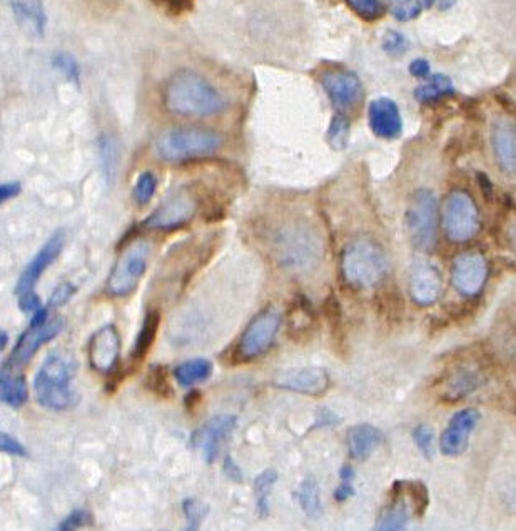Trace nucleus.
Masks as SVG:
<instances>
[{
    "instance_id": "6e6552de",
    "label": "nucleus",
    "mask_w": 516,
    "mask_h": 531,
    "mask_svg": "<svg viewBox=\"0 0 516 531\" xmlns=\"http://www.w3.org/2000/svg\"><path fill=\"white\" fill-rule=\"evenodd\" d=\"M406 231L416 249L428 251L436 239V198L430 189H418L406 211Z\"/></svg>"
},
{
    "instance_id": "79ce46f5",
    "label": "nucleus",
    "mask_w": 516,
    "mask_h": 531,
    "mask_svg": "<svg viewBox=\"0 0 516 531\" xmlns=\"http://www.w3.org/2000/svg\"><path fill=\"white\" fill-rule=\"evenodd\" d=\"M339 486L334 491V498L336 501L350 500L351 496L355 495V488H353V480H355V470L350 465H344L339 473Z\"/></svg>"
},
{
    "instance_id": "423d86ee",
    "label": "nucleus",
    "mask_w": 516,
    "mask_h": 531,
    "mask_svg": "<svg viewBox=\"0 0 516 531\" xmlns=\"http://www.w3.org/2000/svg\"><path fill=\"white\" fill-rule=\"evenodd\" d=\"M151 246L144 241L132 243L129 248L121 254L116 266L112 268L109 278H107V293L114 298H124L137 288L141 283L142 276L146 273L147 263H149Z\"/></svg>"
},
{
    "instance_id": "dca6fc26",
    "label": "nucleus",
    "mask_w": 516,
    "mask_h": 531,
    "mask_svg": "<svg viewBox=\"0 0 516 531\" xmlns=\"http://www.w3.org/2000/svg\"><path fill=\"white\" fill-rule=\"evenodd\" d=\"M236 428V418L231 415L214 416L204 423L198 431H194L193 445L201 450L204 458L213 463L218 458L221 446L228 440Z\"/></svg>"
},
{
    "instance_id": "473e14b6",
    "label": "nucleus",
    "mask_w": 516,
    "mask_h": 531,
    "mask_svg": "<svg viewBox=\"0 0 516 531\" xmlns=\"http://www.w3.org/2000/svg\"><path fill=\"white\" fill-rule=\"evenodd\" d=\"M146 386L159 398H171L172 386L166 366H152L151 370L147 371Z\"/></svg>"
},
{
    "instance_id": "20e7f679",
    "label": "nucleus",
    "mask_w": 516,
    "mask_h": 531,
    "mask_svg": "<svg viewBox=\"0 0 516 531\" xmlns=\"http://www.w3.org/2000/svg\"><path fill=\"white\" fill-rule=\"evenodd\" d=\"M388 258L380 244L371 239H356L341 256V271L346 283L358 289H371L386 278Z\"/></svg>"
},
{
    "instance_id": "c03bdc74",
    "label": "nucleus",
    "mask_w": 516,
    "mask_h": 531,
    "mask_svg": "<svg viewBox=\"0 0 516 531\" xmlns=\"http://www.w3.org/2000/svg\"><path fill=\"white\" fill-rule=\"evenodd\" d=\"M76 294V286H72L71 283H62L54 289L51 299H49V308H57L66 304L69 299Z\"/></svg>"
},
{
    "instance_id": "c85d7f7f",
    "label": "nucleus",
    "mask_w": 516,
    "mask_h": 531,
    "mask_svg": "<svg viewBox=\"0 0 516 531\" xmlns=\"http://www.w3.org/2000/svg\"><path fill=\"white\" fill-rule=\"evenodd\" d=\"M480 385V380H478V375L473 373V371H458L455 375L451 376V380L448 381V386H446V395L451 400L455 401L458 398H463V396L468 395L471 391L476 390Z\"/></svg>"
},
{
    "instance_id": "b1692460",
    "label": "nucleus",
    "mask_w": 516,
    "mask_h": 531,
    "mask_svg": "<svg viewBox=\"0 0 516 531\" xmlns=\"http://www.w3.org/2000/svg\"><path fill=\"white\" fill-rule=\"evenodd\" d=\"M0 398L12 408H21L29 400L26 378L16 371L2 368L0 371Z\"/></svg>"
},
{
    "instance_id": "7ed1b4c3",
    "label": "nucleus",
    "mask_w": 516,
    "mask_h": 531,
    "mask_svg": "<svg viewBox=\"0 0 516 531\" xmlns=\"http://www.w3.org/2000/svg\"><path fill=\"white\" fill-rule=\"evenodd\" d=\"M223 146L219 132L204 127H171L154 141L157 157L166 162H184L208 157Z\"/></svg>"
},
{
    "instance_id": "ddd939ff",
    "label": "nucleus",
    "mask_w": 516,
    "mask_h": 531,
    "mask_svg": "<svg viewBox=\"0 0 516 531\" xmlns=\"http://www.w3.org/2000/svg\"><path fill=\"white\" fill-rule=\"evenodd\" d=\"M64 243H66V234H64V231H57L39 249V253L34 256L31 263L27 264L26 269L22 271L21 278L17 281V298H21L27 293H34L37 281L41 279L42 274L46 273V269L59 258V254L64 248Z\"/></svg>"
},
{
    "instance_id": "3c124183",
    "label": "nucleus",
    "mask_w": 516,
    "mask_h": 531,
    "mask_svg": "<svg viewBox=\"0 0 516 531\" xmlns=\"http://www.w3.org/2000/svg\"><path fill=\"white\" fill-rule=\"evenodd\" d=\"M508 239H510L511 249L516 253V219L515 223L511 224L510 231H508Z\"/></svg>"
},
{
    "instance_id": "393cba45",
    "label": "nucleus",
    "mask_w": 516,
    "mask_h": 531,
    "mask_svg": "<svg viewBox=\"0 0 516 531\" xmlns=\"http://www.w3.org/2000/svg\"><path fill=\"white\" fill-rule=\"evenodd\" d=\"M161 326V313L156 309H151L144 318L139 333H137L136 343L132 346L131 363H141L151 351L152 344L156 341L157 331Z\"/></svg>"
},
{
    "instance_id": "a878e982",
    "label": "nucleus",
    "mask_w": 516,
    "mask_h": 531,
    "mask_svg": "<svg viewBox=\"0 0 516 531\" xmlns=\"http://www.w3.org/2000/svg\"><path fill=\"white\" fill-rule=\"evenodd\" d=\"M211 375H213V363L206 358L184 361L174 370V378L184 388L204 383Z\"/></svg>"
},
{
    "instance_id": "ea45409f",
    "label": "nucleus",
    "mask_w": 516,
    "mask_h": 531,
    "mask_svg": "<svg viewBox=\"0 0 516 531\" xmlns=\"http://www.w3.org/2000/svg\"><path fill=\"white\" fill-rule=\"evenodd\" d=\"M94 518L87 510H74L56 526L54 531H79L92 525Z\"/></svg>"
},
{
    "instance_id": "58836bf2",
    "label": "nucleus",
    "mask_w": 516,
    "mask_h": 531,
    "mask_svg": "<svg viewBox=\"0 0 516 531\" xmlns=\"http://www.w3.org/2000/svg\"><path fill=\"white\" fill-rule=\"evenodd\" d=\"M311 324V314L306 303H296L289 313V333H306Z\"/></svg>"
},
{
    "instance_id": "4468645a",
    "label": "nucleus",
    "mask_w": 516,
    "mask_h": 531,
    "mask_svg": "<svg viewBox=\"0 0 516 531\" xmlns=\"http://www.w3.org/2000/svg\"><path fill=\"white\" fill-rule=\"evenodd\" d=\"M480 421V413L471 408L461 410L451 418L440 438V450L445 456H460L470 445L471 433Z\"/></svg>"
},
{
    "instance_id": "c9c22d12",
    "label": "nucleus",
    "mask_w": 516,
    "mask_h": 531,
    "mask_svg": "<svg viewBox=\"0 0 516 531\" xmlns=\"http://www.w3.org/2000/svg\"><path fill=\"white\" fill-rule=\"evenodd\" d=\"M350 137V121L344 114L333 117L331 126L328 129V141L334 149H343Z\"/></svg>"
},
{
    "instance_id": "49530a36",
    "label": "nucleus",
    "mask_w": 516,
    "mask_h": 531,
    "mask_svg": "<svg viewBox=\"0 0 516 531\" xmlns=\"http://www.w3.org/2000/svg\"><path fill=\"white\" fill-rule=\"evenodd\" d=\"M19 306L24 313H37L41 309V299L36 293H27L19 298Z\"/></svg>"
},
{
    "instance_id": "9d476101",
    "label": "nucleus",
    "mask_w": 516,
    "mask_h": 531,
    "mask_svg": "<svg viewBox=\"0 0 516 531\" xmlns=\"http://www.w3.org/2000/svg\"><path fill=\"white\" fill-rule=\"evenodd\" d=\"M443 224L448 239L453 243H466L480 229V214L473 199L463 191H453L446 198Z\"/></svg>"
},
{
    "instance_id": "c756f323",
    "label": "nucleus",
    "mask_w": 516,
    "mask_h": 531,
    "mask_svg": "<svg viewBox=\"0 0 516 531\" xmlns=\"http://www.w3.org/2000/svg\"><path fill=\"white\" fill-rule=\"evenodd\" d=\"M356 16L366 22L380 21L388 11L386 0H344Z\"/></svg>"
},
{
    "instance_id": "f03ea898",
    "label": "nucleus",
    "mask_w": 516,
    "mask_h": 531,
    "mask_svg": "<svg viewBox=\"0 0 516 531\" xmlns=\"http://www.w3.org/2000/svg\"><path fill=\"white\" fill-rule=\"evenodd\" d=\"M76 370V360L71 353L54 351L49 354L34 380L39 405L52 411L71 408L76 403V393L72 390Z\"/></svg>"
},
{
    "instance_id": "bb28decb",
    "label": "nucleus",
    "mask_w": 516,
    "mask_h": 531,
    "mask_svg": "<svg viewBox=\"0 0 516 531\" xmlns=\"http://www.w3.org/2000/svg\"><path fill=\"white\" fill-rule=\"evenodd\" d=\"M453 92H455V86L450 77L445 74H435V76L428 77V81L423 82L421 86L416 87L415 97L416 101L426 104V102L438 101L441 97L450 96Z\"/></svg>"
},
{
    "instance_id": "7c9ffc66",
    "label": "nucleus",
    "mask_w": 516,
    "mask_h": 531,
    "mask_svg": "<svg viewBox=\"0 0 516 531\" xmlns=\"http://www.w3.org/2000/svg\"><path fill=\"white\" fill-rule=\"evenodd\" d=\"M296 496H298L299 505L306 515L318 516L321 513V500H319V488L316 480L313 478L304 480L299 486Z\"/></svg>"
},
{
    "instance_id": "a211bd4d",
    "label": "nucleus",
    "mask_w": 516,
    "mask_h": 531,
    "mask_svg": "<svg viewBox=\"0 0 516 531\" xmlns=\"http://www.w3.org/2000/svg\"><path fill=\"white\" fill-rule=\"evenodd\" d=\"M274 386L301 395L319 396L328 391L329 375L323 368H301L279 375L274 380Z\"/></svg>"
},
{
    "instance_id": "f8f14e48",
    "label": "nucleus",
    "mask_w": 516,
    "mask_h": 531,
    "mask_svg": "<svg viewBox=\"0 0 516 531\" xmlns=\"http://www.w3.org/2000/svg\"><path fill=\"white\" fill-rule=\"evenodd\" d=\"M329 101L338 111H351L363 101V84L355 72L341 67L326 69L319 77Z\"/></svg>"
},
{
    "instance_id": "2eb2a0df",
    "label": "nucleus",
    "mask_w": 516,
    "mask_h": 531,
    "mask_svg": "<svg viewBox=\"0 0 516 531\" xmlns=\"http://www.w3.org/2000/svg\"><path fill=\"white\" fill-rule=\"evenodd\" d=\"M121 353V336L114 324H107L99 329L89 343V361L92 370L107 375L116 368Z\"/></svg>"
},
{
    "instance_id": "f3484780",
    "label": "nucleus",
    "mask_w": 516,
    "mask_h": 531,
    "mask_svg": "<svg viewBox=\"0 0 516 531\" xmlns=\"http://www.w3.org/2000/svg\"><path fill=\"white\" fill-rule=\"evenodd\" d=\"M486 273V259L478 253H466L456 258L451 279L461 294L475 296L485 286Z\"/></svg>"
},
{
    "instance_id": "4be33fe9",
    "label": "nucleus",
    "mask_w": 516,
    "mask_h": 531,
    "mask_svg": "<svg viewBox=\"0 0 516 531\" xmlns=\"http://www.w3.org/2000/svg\"><path fill=\"white\" fill-rule=\"evenodd\" d=\"M491 146L498 166L508 174L516 172V131L510 122L500 119L491 129Z\"/></svg>"
},
{
    "instance_id": "39448f33",
    "label": "nucleus",
    "mask_w": 516,
    "mask_h": 531,
    "mask_svg": "<svg viewBox=\"0 0 516 531\" xmlns=\"http://www.w3.org/2000/svg\"><path fill=\"white\" fill-rule=\"evenodd\" d=\"M62 329H64V319L61 316L49 318L47 309H39L32 318L31 326L22 333L16 348L12 349L11 356L7 358L2 368L11 371L21 370L22 366H26L34 358V354L42 348V344L52 341Z\"/></svg>"
},
{
    "instance_id": "f257e3e1",
    "label": "nucleus",
    "mask_w": 516,
    "mask_h": 531,
    "mask_svg": "<svg viewBox=\"0 0 516 531\" xmlns=\"http://www.w3.org/2000/svg\"><path fill=\"white\" fill-rule=\"evenodd\" d=\"M162 99L167 111L181 117L219 116L228 107L223 92L196 71H179L171 76Z\"/></svg>"
},
{
    "instance_id": "412c9836",
    "label": "nucleus",
    "mask_w": 516,
    "mask_h": 531,
    "mask_svg": "<svg viewBox=\"0 0 516 531\" xmlns=\"http://www.w3.org/2000/svg\"><path fill=\"white\" fill-rule=\"evenodd\" d=\"M11 11L22 31L42 37L49 26V16L42 0H11Z\"/></svg>"
},
{
    "instance_id": "2f4dec72",
    "label": "nucleus",
    "mask_w": 516,
    "mask_h": 531,
    "mask_svg": "<svg viewBox=\"0 0 516 531\" xmlns=\"http://www.w3.org/2000/svg\"><path fill=\"white\" fill-rule=\"evenodd\" d=\"M278 480V475L274 470H266L254 481V493H256V503L261 515H266L269 510V496L273 491V485Z\"/></svg>"
},
{
    "instance_id": "864d4df0",
    "label": "nucleus",
    "mask_w": 516,
    "mask_h": 531,
    "mask_svg": "<svg viewBox=\"0 0 516 531\" xmlns=\"http://www.w3.org/2000/svg\"><path fill=\"white\" fill-rule=\"evenodd\" d=\"M423 4H425V7H433L438 4V0H423Z\"/></svg>"
},
{
    "instance_id": "1a4fd4ad",
    "label": "nucleus",
    "mask_w": 516,
    "mask_h": 531,
    "mask_svg": "<svg viewBox=\"0 0 516 531\" xmlns=\"http://www.w3.org/2000/svg\"><path fill=\"white\" fill-rule=\"evenodd\" d=\"M281 326V314L274 309H266L244 329L243 336L239 339L236 348L238 361H253L268 353L278 336Z\"/></svg>"
},
{
    "instance_id": "8fccbe9b",
    "label": "nucleus",
    "mask_w": 516,
    "mask_h": 531,
    "mask_svg": "<svg viewBox=\"0 0 516 531\" xmlns=\"http://www.w3.org/2000/svg\"><path fill=\"white\" fill-rule=\"evenodd\" d=\"M226 471H228L229 476H233L234 480H241V473H239L238 466L234 465L233 460L228 458L226 460Z\"/></svg>"
},
{
    "instance_id": "de8ad7c7",
    "label": "nucleus",
    "mask_w": 516,
    "mask_h": 531,
    "mask_svg": "<svg viewBox=\"0 0 516 531\" xmlns=\"http://www.w3.org/2000/svg\"><path fill=\"white\" fill-rule=\"evenodd\" d=\"M411 76L418 77V79H428L431 72L430 62L426 59H415L410 64Z\"/></svg>"
},
{
    "instance_id": "09e8293b",
    "label": "nucleus",
    "mask_w": 516,
    "mask_h": 531,
    "mask_svg": "<svg viewBox=\"0 0 516 531\" xmlns=\"http://www.w3.org/2000/svg\"><path fill=\"white\" fill-rule=\"evenodd\" d=\"M19 193H21V183L11 181V183L2 184L0 186V203H7L9 199L16 198Z\"/></svg>"
},
{
    "instance_id": "a19ab883",
    "label": "nucleus",
    "mask_w": 516,
    "mask_h": 531,
    "mask_svg": "<svg viewBox=\"0 0 516 531\" xmlns=\"http://www.w3.org/2000/svg\"><path fill=\"white\" fill-rule=\"evenodd\" d=\"M408 47V39L401 32L388 31L383 37V51L390 57L405 56Z\"/></svg>"
},
{
    "instance_id": "72a5a7b5",
    "label": "nucleus",
    "mask_w": 516,
    "mask_h": 531,
    "mask_svg": "<svg viewBox=\"0 0 516 531\" xmlns=\"http://www.w3.org/2000/svg\"><path fill=\"white\" fill-rule=\"evenodd\" d=\"M156 189V174L152 171L141 172V176L137 177L136 184H134V191H132L134 201H136L139 206H146V204L154 198Z\"/></svg>"
},
{
    "instance_id": "e433bc0d",
    "label": "nucleus",
    "mask_w": 516,
    "mask_h": 531,
    "mask_svg": "<svg viewBox=\"0 0 516 531\" xmlns=\"http://www.w3.org/2000/svg\"><path fill=\"white\" fill-rule=\"evenodd\" d=\"M423 7H425L423 0H395L393 16H395L396 21H413L420 16Z\"/></svg>"
},
{
    "instance_id": "a18cd8bd",
    "label": "nucleus",
    "mask_w": 516,
    "mask_h": 531,
    "mask_svg": "<svg viewBox=\"0 0 516 531\" xmlns=\"http://www.w3.org/2000/svg\"><path fill=\"white\" fill-rule=\"evenodd\" d=\"M0 448L4 453L14 456H27V450L22 446L21 441H17L16 438H12L7 433L0 435Z\"/></svg>"
},
{
    "instance_id": "37998d69",
    "label": "nucleus",
    "mask_w": 516,
    "mask_h": 531,
    "mask_svg": "<svg viewBox=\"0 0 516 531\" xmlns=\"http://www.w3.org/2000/svg\"><path fill=\"white\" fill-rule=\"evenodd\" d=\"M206 506L203 503H199L196 500H186L184 501V511H186V516L189 520V530L196 531L198 530L199 523L203 520L204 515H206Z\"/></svg>"
},
{
    "instance_id": "f704fd0d",
    "label": "nucleus",
    "mask_w": 516,
    "mask_h": 531,
    "mask_svg": "<svg viewBox=\"0 0 516 531\" xmlns=\"http://www.w3.org/2000/svg\"><path fill=\"white\" fill-rule=\"evenodd\" d=\"M52 66L56 67L57 71L61 72L67 81L74 82V84L81 82V67H79V62L71 54L59 52V54L52 57Z\"/></svg>"
},
{
    "instance_id": "9b49d317",
    "label": "nucleus",
    "mask_w": 516,
    "mask_h": 531,
    "mask_svg": "<svg viewBox=\"0 0 516 531\" xmlns=\"http://www.w3.org/2000/svg\"><path fill=\"white\" fill-rule=\"evenodd\" d=\"M276 256L286 268L306 269L319 256L318 241L304 229H286L274 236Z\"/></svg>"
},
{
    "instance_id": "5701e85b",
    "label": "nucleus",
    "mask_w": 516,
    "mask_h": 531,
    "mask_svg": "<svg viewBox=\"0 0 516 531\" xmlns=\"http://www.w3.org/2000/svg\"><path fill=\"white\" fill-rule=\"evenodd\" d=\"M383 435L375 426L358 425L348 431V448L353 460H366L381 445Z\"/></svg>"
},
{
    "instance_id": "6ab92c4d",
    "label": "nucleus",
    "mask_w": 516,
    "mask_h": 531,
    "mask_svg": "<svg viewBox=\"0 0 516 531\" xmlns=\"http://www.w3.org/2000/svg\"><path fill=\"white\" fill-rule=\"evenodd\" d=\"M371 131L381 139H396L403 132L400 107L388 97H378L368 107Z\"/></svg>"
},
{
    "instance_id": "aec40b11",
    "label": "nucleus",
    "mask_w": 516,
    "mask_h": 531,
    "mask_svg": "<svg viewBox=\"0 0 516 531\" xmlns=\"http://www.w3.org/2000/svg\"><path fill=\"white\" fill-rule=\"evenodd\" d=\"M441 276L438 269L428 261H418L411 269L410 293L411 298L421 306H428L438 301L441 296Z\"/></svg>"
},
{
    "instance_id": "4c0bfd02",
    "label": "nucleus",
    "mask_w": 516,
    "mask_h": 531,
    "mask_svg": "<svg viewBox=\"0 0 516 531\" xmlns=\"http://www.w3.org/2000/svg\"><path fill=\"white\" fill-rule=\"evenodd\" d=\"M413 440H415L418 450L421 451V455L431 460L433 453H435V431L431 430L430 426H416L413 430Z\"/></svg>"
},
{
    "instance_id": "cd10ccee",
    "label": "nucleus",
    "mask_w": 516,
    "mask_h": 531,
    "mask_svg": "<svg viewBox=\"0 0 516 531\" xmlns=\"http://www.w3.org/2000/svg\"><path fill=\"white\" fill-rule=\"evenodd\" d=\"M408 525V508L403 500H393L383 511L375 531H406Z\"/></svg>"
},
{
    "instance_id": "603ef678",
    "label": "nucleus",
    "mask_w": 516,
    "mask_h": 531,
    "mask_svg": "<svg viewBox=\"0 0 516 531\" xmlns=\"http://www.w3.org/2000/svg\"><path fill=\"white\" fill-rule=\"evenodd\" d=\"M0 336H2V343H0V348L2 349H6V346H7V333L6 331H2V333H0Z\"/></svg>"
},
{
    "instance_id": "0eeeda50",
    "label": "nucleus",
    "mask_w": 516,
    "mask_h": 531,
    "mask_svg": "<svg viewBox=\"0 0 516 531\" xmlns=\"http://www.w3.org/2000/svg\"><path fill=\"white\" fill-rule=\"evenodd\" d=\"M199 201L188 188L172 191L154 211L144 219L142 226L152 231H172L186 226L198 213Z\"/></svg>"
}]
</instances>
